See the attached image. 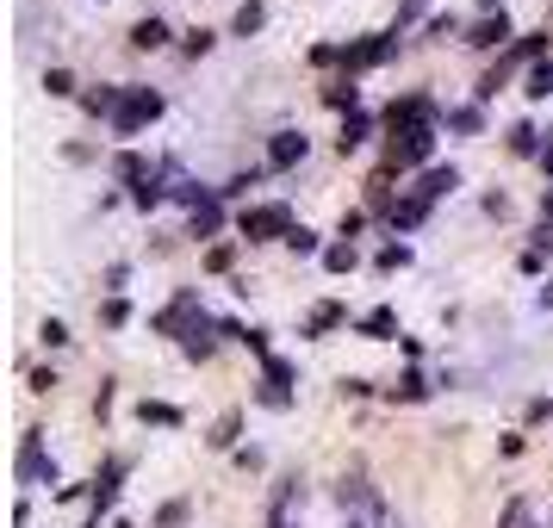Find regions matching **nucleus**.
<instances>
[{
	"mask_svg": "<svg viewBox=\"0 0 553 528\" xmlns=\"http://www.w3.org/2000/svg\"><path fill=\"white\" fill-rule=\"evenodd\" d=\"M156 118H162V94L156 87H125V100L112 112V131L118 137H138L143 125H156Z\"/></svg>",
	"mask_w": 553,
	"mask_h": 528,
	"instance_id": "nucleus-1",
	"label": "nucleus"
},
{
	"mask_svg": "<svg viewBox=\"0 0 553 528\" xmlns=\"http://www.w3.org/2000/svg\"><path fill=\"white\" fill-rule=\"evenodd\" d=\"M429 149H435V118L392 125V168H416V162H429Z\"/></svg>",
	"mask_w": 553,
	"mask_h": 528,
	"instance_id": "nucleus-2",
	"label": "nucleus"
},
{
	"mask_svg": "<svg viewBox=\"0 0 553 528\" xmlns=\"http://www.w3.org/2000/svg\"><path fill=\"white\" fill-rule=\"evenodd\" d=\"M237 230H242V243H286V237H292V211L286 206H249L237 218Z\"/></svg>",
	"mask_w": 553,
	"mask_h": 528,
	"instance_id": "nucleus-3",
	"label": "nucleus"
},
{
	"mask_svg": "<svg viewBox=\"0 0 553 528\" xmlns=\"http://www.w3.org/2000/svg\"><path fill=\"white\" fill-rule=\"evenodd\" d=\"M19 485H56V460H44V435H19Z\"/></svg>",
	"mask_w": 553,
	"mask_h": 528,
	"instance_id": "nucleus-4",
	"label": "nucleus"
},
{
	"mask_svg": "<svg viewBox=\"0 0 553 528\" xmlns=\"http://www.w3.org/2000/svg\"><path fill=\"white\" fill-rule=\"evenodd\" d=\"M392 50H398V32H374V37L343 44V63L348 69H380V63H392Z\"/></svg>",
	"mask_w": 553,
	"mask_h": 528,
	"instance_id": "nucleus-5",
	"label": "nucleus"
},
{
	"mask_svg": "<svg viewBox=\"0 0 553 528\" xmlns=\"http://www.w3.org/2000/svg\"><path fill=\"white\" fill-rule=\"evenodd\" d=\"M118 479H125V460H106V472L94 479V503H87V528H100V516L118 503Z\"/></svg>",
	"mask_w": 553,
	"mask_h": 528,
	"instance_id": "nucleus-6",
	"label": "nucleus"
},
{
	"mask_svg": "<svg viewBox=\"0 0 553 528\" xmlns=\"http://www.w3.org/2000/svg\"><path fill=\"white\" fill-rule=\"evenodd\" d=\"M305 131H274V143H268V175H280V168H299L305 162Z\"/></svg>",
	"mask_w": 553,
	"mask_h": 528,
	"instance_id": "nucleus-7",
	"label": "nucleus"
},
{
	"mask_svg": "<svg viewBox=\"0 0 553 528\" xmlns=\"http://www.w3.org/2000/svg\"><path fill=\"white\" fill-rule=\"evenodd\" d=\"M218 336H224V330H218V323H211V317L200 311L193 323H187V336H180V354H187V360H211V349H218Z\"/></svg>",
	"mask_w": 553,
	"mask_h": 528,
	"instance_id": "nucleus-8",
	"label": "nucleus"
},
{
	"mask_svg": "<svg viewBox=\"0 0 553 528\" xmlns=\"http://www.w3.org/2000/svg\"><path fill=\"white\" fill-rule=\"evenodd\" d=\"M510 19H504V13H485L479 25H473V32H466V44H473V50H504V44H510Z\"/></svg>",
	"mask_w": 553,
	"mask_h": 528,
	"instance_id": "nucleus-9",
	"label": "nucleus"
},
{
	"mask_svg": "<svg viewBox=\"0 0 553 528\" xmlns=\"http://www.w3.org/2000/svg\"><path fill=\"white\" fill-rule=\"evenodd\" d=\"M292 497H299V472H286L274 485V510H268V528H292Z\"/></svg>",
	"mask_w": 553,
	"mask_h": 528,
	"instance_id": "nucleus-10",
	"label": "nucleus"
},
{
	"mask_svg": "<svg viewBox=\"0 0 553 528\" xmlns=\"http://www.w3.org/2000/svg\"><path fill=\"white\" fill-rule=\"evenodd\" d=\"M385 218H392V230H416V224L429 218V199H423V193H405V199L385 211Z\"/></svg>",
	"mask_w": 553,
	"mask_h": 528,
	"instance_id": "nucleus-11",
	"label": "nucleus"
},
{
	"mask_svg": "<svg viewBox=\"0 0 553 528\" xmlns=\"http://www.w3.org/2000/svg\"><path fill=\"white\" fill-rule=\"evenodd\" d=\"M162 44H169V25H162V19H156V13H149V19H138V25H131V50H162Z\"/></svg>",
	"mask_w": 553,
	"mask_h": 528,
	"instance_id": "nucleus-12",
	"label": "nucleus"
},
{
	"mask_svg": "<svg viewBox=\"0 0 553 528\" xmlns=\"http://www.w3.org/2000/svg\"><path fill=\"white\" fill-rule=\"evenodd\" d=\"M448 131H454V137H479L485 112H479V106H448Z\"/></svg>",
	"mask_w": 553,
	"mask_h": 528,
	"instance_id": "nucleus-13",
	"label": "nucleus"
},
{
	"mask_svg": "<svg viewBox=\"0 0 553 528\" xmlns=\"http://www.w3.org/2000/svg\"><path fill=\"white\" fill-rule=\"evenodd\" d=\"M261 25H268V6H261V0H242L237 19H230V32H237V37H255Z\"/></svg>",
	"mask_w": 553,
	"mask_h": 528,
	"instance_id": "nucleus-14",
	"label": "nucleus"
},
{
	"mask_svg": "<svg viewBox=\"0 0 553 528\" xmlns=\"http://www.w3.org/2000/svg\"><path fill=\"white\" fill-rule=\"evenodd\" d=\"M454 187H460V175H454V168H429V175H423V187H416V193H423V199H429V206H435V199H448Z\"/></svg>",
	"mask_w": 553,
	"mask_h": 528,
	"instance_id": "nucleus-15",
	"label": "nucleus"
},
{
	"mask_svg": "<svg viewBox=\"0 0 553 528\" xmlns=\"http://www.w3.org/2000/svg\"><path fill=\"white\" fill-rule=\"evenodd\" d=\"M118 100H125V87H94V94H81V106H87L94 118H106V125H112V112H118Z\"/></svg>",
	"mask_w": 553,
	"mask_h": 528,
	"instance_id": "nucleus-16",
	"label": "nucleus"
},
{
	"mask_svg": "<svg viewBox=\"0 0 553 528\" xmlns=\"http://www.w3.org/2000/svg\"><path fill=\"white\" fill-rule=\"evenodd\" d=\"M367 131H374V118H367V112H348L343 118V137H336V149H361V143H367Z\"/></svg>",
	"mask_w": 553,
	"mask_h": 528,
	"instance_id": "nucleus-17",
	"label": "nucleus"
},
{
	"mask_svg": "<svg viewBox=\"0 0 553 528\" xmlns=\"http://www.w3.org/2000/svg\"><path fill=\"white\" fill-rule=\"evenodd\" d=\"M138 417H143V422H156V429H180V422H187L180 411H174V404H162V398H143Z\"/></svg>",
	"mask_w": 553,
	"mask_h": 528,
	"instance_id": "nucleus-18",
	"label": "nucleus"
},
{
	"mask_svg": "<svg viewBox=\"0 0 553 528\" xmlns=\"http://www.w3.org/2000/svg\"><path fill=\"white\" fill-rule=\"evenodd\" d=\"M112 175L125 180V187H138V180H149V175H156V168H149L143 156H131V149H125V156H112Z\"/></svg>",
	"mask_w": 553,
	"mask_h": 528,
	"instance_id": "nucleus-19",
	"label": "nucleus"
},
{
	"mask_svg": "<svg viewBox=\"0 0 553 528\" xmlns=\"http://www.w3.org/2000/svg\"><path fill=\"white\" fill-rule=\"evenodd\" d=\"M162 199H169V187H162V175H149V180H138V187H131V206H138V211H156Z\"/></svg>",
	"mask_w": 553,
	"mask_h": 528,
	"instance_id": "nucleus-20",
	"label": "nucleus"
},
{
	"mask_svg": "<svg viewBox=\"0 0 553 528\" xmlns=\"http://www.w3.org/2000/svg\"><path fill=\"white\" fill-rule=\"evenodd\" d=\"M429 391H435V386H429V380H423V373H416V367H411V373H405V380L392 386V398H398V404H423Z\"/></svg>",
	"mask_w": 553,
	"mask_h": 528,
	"instance_id": "nucleus-21",
	"label": "nucleus"
},
{
	"mask_svg": "<svg viewBox=\"0 0 553 528\" xmlns=\"http://www.w3.org/2000/svg\"><path fill=\"white\" fill-rule=\"evenodd\" d=\"M392 330H398V317L385 311V305H380V311H367V317H361V336H374V342H385Z\"/></svg>",
	"mask_w": 553,
	"mask_h": 528,
	"instance_id": "nucleus-22",
	"label": "nucleus"
},
{
	"mask_svg": "<svg viewBox=\"0 0 553 528\" xmlns=\"http://www.w3.org/2000/svg\"><path fill=\"white\" fill-rule=\"evenodd\" d=\"M218 224H224V211H218V199H211V206L193 211V224H187V230H193V237H218Z\"/></svg>",
	"mask_w": 553,
	"mask_h": 528,
	"instance_id": "nucleus-23",
	"label": "nucleus"
},
{
	"mask_svg": "<svg viewBox=\"0 0 553 528\" xmlns=\"http://www.w3.org/2000/svg\"><path fill=\"white\" fill-rule=\"evenodd\" d=\"M354 261H361V255H354V243H330V249H323V268H330V274H348Z\"/></svg>",
	"mask_w": 553,
	"mask_h": 528,
	"instance_id": "nucleus-24",
	"label": "nucleus"
},
{
	"mask_svg": "<svg viewBox=\"0 0 553 528\" xmlns=\"http://www.w3.org/2000/svg\"><path fill=\"white\" fill-rule=\"evenodd\" d=\"M405 261H411V249H405V243H385L380 255H374V268H380V274H398Z\"/></svg>",
	"mask_w": 553,
	"mask_h": 528,
	"instance_id": "nucleus-25",
	"label": "nucleus"
},
{
	"mask_svg": "<svg viewBox=\"0 0 553 528\" xmlns=\"http://www.w3.org/2000/svg\"><path fill=\"white\" fill-rule=\"evenodd\" d=\"M261 175H268V168H249V175H230L224 187H218V199H242V193H249V187H255Z\"/></svg>",
	"mask_w": 553,
	"mask_h": 528,
	"instance_id": "nucleus-26",
	"label": "nucleus"
},
{
	"mask_svg": "<svg viewBox=\"0 0 553 528\" xmlns=\"http://www.w3.org/2000/svg\"><path fill=\"white\" fill-rule=\"evenodd\" d=\"M553 94V63H535L528 69V100H548Z\"/></svg>",
	"mask_w": 553,
	"mask_h": 528,
	"instance_id": "nucleus-27",
	"label": "nucleus"
},
{
	"mask_svg": "<svg viewBox=\"0 0 553 528\" xmlns=\"http://www.w3.org/2000/svg\"><path fill=\"white\" fill-rule=\"evenodd\" d=\"M286 249H292V255H323V243H317V230H305V224H292V237H286Z\"/></svg>",
	"mask_w": 553,
	"mask_h": 528,
	"instance_id": "nucleus-28",
	"label": "nucleus"
},
{
	"mask_svg": "<svg viewBox=\"0 0 553 528\" xmlns=\"http://www.w3.org/2000/svg\"><path fill=\"white\" fill-rule=\"evenodd\" d=\"M237 435H242V417L230 411V417H224L218 429H211V448H237Z\"/></svg>",
	"mask_w": 553,
	"mask_h": 528,
	"instance_id": "nucleus-29",
	"label": "nucleus"
},
{
	"mask_svg": "<svg viewBox=\"0 0 553 528\" xmlns=\"http://www.w3.org/2000/svg\"><path fill=\"white\" fill-rule=\"evenodd\" d=\"M323 100L336 106V112H354V100H361V94H354V81H336V87H323Z\"/></svg>",
	"mask_w": 553,
	"mask_h": 528,
	"instance_id": "nucleus-30",
	"label": "nucleus"
},
{
	"mask_svg": "<svg viewBox=\"0 0 553 528\" xmlns=\"http://www.w3.org/2000/svg\"><path fill=\"white\" fill-rule=\"evenodd\" d=\"M343 305H317V311H312V336H323V330H336V323H343Z\"/></svg>",
	"mask_w": 553,
	"mask_h": 528,
	"instance_id": "nucleus-31",
	"label": "nucleus"
},
{
	"mask_svg": "<svg viewBox=\"0 0 553 528\" xmlns=\"http://www.w3.org/2000/svg\"><path fill=\"white\" fill-rule=\"evenodd\" d=\"M211 44H218V37H211V32H206V25H193V32L180 37V50H187V56H206Z\"/></svg>",
	"mask_w": 553,
	"mask_h": 528,
	"instance_id": "nucleus-32",
	"label": "nucleus"
},
{
	"mask_svg": "<svg viewBox=\"0 0 553 528\" xmlns=\"http://www.w3.org/2000/svg\"><path fill=\"white\" fill-rule=\"evenodd\" d=\"M37 342H44V349H63V342H69V323H56V317H44V330H37Z\"/></svg>",
	"mask_w": 553,
	"mask_h": 528,
	"instance_id": "nucleus-33",
	"label": "nucleus"
},
{
	"mask_svg": "<svg viewBox=\"0 0 553 528\" xmlns=\"http://www.w3.org/2000/svg\"><path fill=\"white\" fill-rule=\"evenodd\" d=\"M535 137H541L535 125H510V149H517V156H535Z\"/></svg>",
	"mask_w": 553,
	"mask_h": 528,
	"instance_id": "nucleus-34",
	"label": "nucleus"
},
{
	"mask_svg": "<svg viewBox=\"0 0 553 528\" xmlns=\"http://www.w3.org/2000/svg\"><path fill=\"white\" fill-rule=\"evenodd\" d=\"M255 398H261V404H268V411H286V404H292V391H286V386H268V380H261V386H255Z\"/></svg>",
	"mask_w": 553,
	"mask_h": 528,
	"instance_id": "nucleus-35",
	"label": "nucleus"
},
{
	"mask_svg": "<svg viewBox=\"0 0 553 528\" xmlns=\"http://www.w3.org/2000/svg\"><path fill=\"white\" fill-rule=\"evenodd\" d=\"M429 13V0H398V19H392V32H405L411 19H423Z\"/></svg>",
	"mask_w": 553,
	"mask_h": 528,
	"instance_id": "nucleus-36",
	"label": "nucleus"
},
{
	"mask_svg": "<svg viewBox=\"0 0 553 528\" xmlns=\"http://www.w3.org/2000/svg\"><path fill=\"white\" fill-rule=\"evenodd\" d=\"M261 380H268V386H286V391H292V367H286V360H261Z\"/></svg>",
	"mask_w": 553,
	"mask_h": 528,
	"instance_id": "nucleus-37",
	"label": "nucleus"
},
{
	"mask_svg": "<svg viewBox=\"0 0 553 528\" xmlns=\"http://www.w3.org/2000/svg\"><path fill=\"white\" fill-rule=\"evenodd\" d=\"M44 87L63 100V94H75V75H69V69H44Z\"/></svg>",
	"mask_w": 553,
	"mask_h": 528,
	"instance_id": "nucleus-38",
	"label": "nucleus"
},
{
	"mask_svg": "<svg viewBox=\"0 0 553 528\" xmlns=\"http://www.w3.org/2000/svg\"><path fill=\"white\" fill-rule=\"evenodd\" d=\"M125 317H131V305H125V299H118V292H112V299H106V305H100V323H112V330H118V323H125Z\"/></svg>",
	"mask_w": 553,
	"mask_h": 528,
	"instance_id": "nucleus-39",
	"label": "nucleus"
},
{
	"mask_svg": "<svg viewBox=\"0 0 553 528\" xmlns=\"http://www.w3.org/2000/svg\"><path fill=\"white\" fill-rule=\"evenodd\" d=\"M187 523V503H180V497H174V503H162V510H156V528H180Z\"/></svg>",
	"mask_w": 553,
	"mask_h": 528,
	"instance_id": "nucleus-40",
	"label": "nucleus"
},
{
	"mask_svg": "<svg viewBox=\"0 0 553 528\" xmlns=\"http://www.w3.org/2000/svg\"><path fill=\"white\" fill-rule=\"evenodd\" d=\"M242 349L255 354V360H274V354H268V330H242Z\"/></svg>",
	"mask_w": 553,
	"mask_h": 528,
	"instance_id": "nucleus-41",
	"label": "nucleus"
},
{
	"mask_svg": "<svg viewBox=\"0 0 553 528\" xmlns=\"http://www.w3.org/2000/svg\"><path fill=\"white\" fill-rule=\"evenodd\" d=\"M429 37H460V19H454V13H435V19H429Z\"/></svg>",
	"mask_w": 553,
	"mask_h": 528,
	"instance_id": "nucleus-42",
	"label": "nucleus"
},
{
	"mask_svg": "<svg viewBox=\"0 0 553 528\" xmlns=\"http://www.w3.org/2000/svg\"><path fill=\"white\" fill-rule=\"evenodd\" d=\"M312 63H317V69H330V63H343V50H336V44H317Z\"/></svg>",
	"mask_w": 553,
	"mask_h": 528,
	"instance_id": "nucleus-43",
	"label": "nucleus"
},
{
	"mask_svg": "<svg viewBox=\"0 0 553 528\" xmlns=\"http://www.w3.org/2000/svg\"><path fill=\"white\" fill-rule=\"evenodd\" d=\"M535 249H541V255L553 249V224H548V218H541V230H535Z\"/></svg>",
	"mask_w": 553,
	"mask_h": 528,
	"instance_id": "nucleus-44",
	"label": "nucleus"
},
{
	"mask_svg": "<svg viewBox=\"0 0 553 528\" xmlns=\"http://www.w3.org/2000/svg\"><path fill=\"white\" fill-rule=\"evenodd\" d=\"M517 523H522V503H510V510L497 516V528H517Z\"/></svg>",
	"mask_w": 553,
	"mask_h": 528,
	"instance_id": "nucleus-45",
	"label": "nucleus"
},
{
	"mask_svg": "<svg viewBox=\"0 0 553 528\" xmlns=\"http://www.w3.org/2000/svg\"><path fill=\"white\" fill-rule=\"evenodd\" d=\"M541 218H548V224H553V187H548V193H541Z\"/></svg>",
	"mask_w": 553,
	"mask_h": 528,
	"instance_id": "nucleus-46",
	"label": "nucleus"
},
{
	"mask_svg": "<svg viewBox=\"0 0 553 528\" xmlns=\"http://www.w3.org/2000/svg\"><path fill=\"white\" fill-rule=\"evenodd\" d=\"M548 137H553V131H548ZM541 162H548V175H553V143H548V149H541Z\"/></svg>",
	"mask_w": 553,
	"mask_h": 528,
	"instance_id": "nucleus-47",
	"label": "nucleus"
},
{
	"mask_svg": "<svg viewBox=\"0 0 553 528\" xmlns=\"http://www.w3.org/2000/svg\"><path fill=\"white\" fill-rule=\"evenodd\" d=\"M479 6H485V13H504V0H479Z\"/></svg>",
	"mask_w": 553,
	"mask_h": 528,
	"instance_id": "nucleus-48",
	"label": "nucleus"
},
{
	"mask_svg": "<svg viewBox=\"0 0 553 528\" xmlns=\"http://www.w3.org/2000/svg\"><path fill=\"white\" fill-rule=\"evenodd\" d=\"M343 528H367V523H361V516H348V523H343Z\"/></svg>",
	"mask_w": 553,
	"mask_h": 528,
	"instance_id": "nucleus-49",
	"label": "nucleus"
},
{
	"mask_svg": "<svg viewBox=\"0 0 553 528\" xmlns=\"http://www.w3.org/2000/svg\"><path fill=\"white\" fill-rule=\"evenodd\" d=\"M528 528H541V523H528Z\"/></svg>",
	"mask_w": 553,
	"mask_h": 528,
	"instance_id": "nucleus-50",
	"label": "nucleus"
}]
</instances>
